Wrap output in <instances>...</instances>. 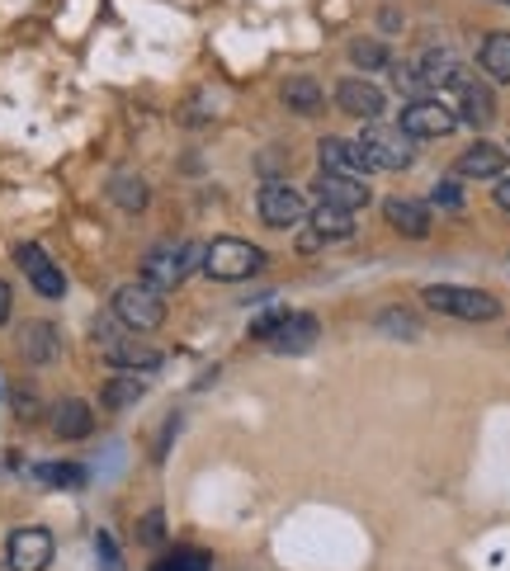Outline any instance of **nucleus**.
I'll use <instances>...</instances> for the list:
<instances>
[{"label": "nucleus", "instance_id": "f257e3e1", "mask_svg": "<svg viewBox=\"0 0 510 571\" xmlns=\"http://www.w3.org/2000/svg\"><path fill=\"white\" fill-rule=\"evenodd\" d=\"M421 303L439 312V317H453V321H496L501 317V303L482 289H463V283H430L421 289Z\"/></svg>", "mask_w": 510, "mask_h": 571}, {"label": "nucleus", "instance_id": "f03ea898", "mask_svg": "<svg viewBox=\"0 0 510 571\" xmlns=\"http://www.w3.org/2000/svg\"><path fill=\"white\" fill-rule=\"evenodd\" d=\"M265 269V251L251 246L241 236H218L212 246H204V275L218 283H241Z\"/></svg>", "mask_w": 510, "mask_h": 571}, {"label": "nucleus", "instance_id": "7ed1b4c3", "mask_svg": "<svg viewBox=\"0 0 510 571\" xmlns=\"http://www.w3.org/2000/svg\"><path fill=\"white\" fill-rule=\"evenodd\" d=\"M360 151H364V161L368 170H406L411 161H416V137H406L397 123H364V133H360Z\"/></svg>", "mask_w": 510, "mask_h": 571}, {"label": "nucleus", "instance_id": "20e7f679", "mask_svg": "<svg viewBox=\"0 0 510 571\" xmlns=\"http://www.w3.org/2000/svg\"><path fill=\"white\" fill-rule=\"evenodd\" d=\"M194 269H204V246H194V241L190 246H156V251H147V260H142V279H147L151 289L170 293V289H180Z\"/></svg>", "mask_w": 510, "mask_h": 571}, {"label": "nucleus", "instance_id": "39448f33", "mask_svg": "<svg viewBox=\"0 0 510 571\" xmlns=\"http://www.w3.org/2000/svg\"><path fill=\"white\" fill-rule=\"evenodd\" d=\"M113 317L123 326H133V331H156V326L166 321V293L151 289L147 279L137 283H123V289H113Z\"/></svg>", "mask_w": 510, "mask_h": 571}, {"label": "nucleus", "instance_id": "423d86ee", "mask_svg": "<svg viewBox=\"0 0 510 571\" xmlns=\"http://www.w3.org/2000/svg\"><path fill=\"white\" fill-rule=\"evenodd\" d=\"M255 208H260V222L275 227V232H289V227H298V222L307 218L303 194H298L289 180H265L260 184V198H255Z\"/></svg>", "mask_w": 510, "mask_h": 571}, {"label": "nucleus", "instance_id": "0eeeda50", "mask_svg": "<svg viewBox=\"0 0 510 571\" xmlns=\"http://www.w3.org/2000/svg\"><path fill=\"white\" fill-rule=\"evenodd\" d=\"M397 127H402L406 137H416V142H425V137H449L453 127H459V113H453L449 105H439V99H411V105L402 109V119H397Z\"/></svg>", "mask_w": 510, "mask_h": 571}, {"label": "nucleus", "instance_id": "6e6552de", "mask_svg": "<svg viewBox=\"0 0 510 571\" xmlns=\"http://www.w3.org/2000/svg\"><path fill=\"white\" fill-rule=\"evenodd\" d=\"M5 562H10V571H48L52 567V534L38 530V524L14 530L5 544Z\"/></svg>", "mask_w": 510, "mask_h": 571}, {"label": "nucleus", "instance_id": "1a4fd4ad", "mask_svg": "<svg viewBox=\"0 0 510 571\" xmlns=\"http://www.w3.org/2000/svg\"><path fill=\"white\" fill-rule=\"evenodd\" d=\"M336 105H340V113H350V119L374 123V119H382L388 99H382V90L368 76H345L336 85Z\"/></svg>", "mask_w": 510, "mask_h": 571}, {"label": "nucleus", "instance_id": "9d476101", "mask_svg": "<svg viewBox=\"0 0 510 571\" xmlns=\"http://www.w3.org/2000/svg\"><path fill=\"white\" fill-rule=\"evenodd\" d=\"M317 340H321L317 317H307V312H283V321L275 326V336H269L265 345L275 354H307Z\"/></svg>", "mask_w": 510, "mask_h": 571}, {"label": "nucleus", "instance_id": "9b49d317", "mask_svg": "<svg viewBox=\"0 0 510 571\" xmlns=\"http://www.w3.org/2000/svg\"><path fill=\"white\" fill-rule=\"evenodd\" d=\"M453 95H459V109H453V113H459L463 123L487 127L496 119V95H491L487 81H477V76H467V71H463V76L453 81Z\"/></svg>", "mask_w": 510, "mask_h": 571}, {"label": "nucleus", "instance_id": "f8f14e48", "mask_svg": "<svg viewBox=\"0 0 510 571\" xmlns=\"http://www.w3.org/2000/svg\"><path fill=\"white\" fill-rule=\"evenodd\" d=\"M14 260H20V269L28 275V283L42 293V297H62L66 293V275L48 260V251L34 246V241H24L20 251H14Z\"/></svg>", "mask_w": 510, "mask_h": 571}, {"label": "nucleus", "instance_id": "ddd939ff", "mask_svg": "<svg viewBox=\"0 0 510 571\" xmlns=\"http://www.w3.org/2000/svg\"><path fill=\"white\" fill-rule=\"evenodd\" d=\"M312 190H317L321 204H336V208H350V212L368 208V198H374V190H368L360 175H336V170H321Z\"/></svg>", "mask_w": 510, "mask_h": 571}, {"label": "nucleus", "instance_id": "4468645a", "mask_svg": "<svg viewBox=\"0 0 510 571\" xmlns=\"http://www.w3.org/2000/svg\"><path fill=\"white\" fill-rule=\"evenodd\" d=\"M382 218H388V227L392 232H402L406 241H425L430 236V204H421V198H388V204H382Z\"/></svg>", "mask_w": 510, "mask_h": 571}, {"label": "nucleus", "instance_id": "2eb2a0df", "mask_svg": "<svg viewBox=\"0 0 510 571\" xmlns=\"http://www.w3.org/2000/svg\"><path fill=\"white\" fill-rule=\"evenodd\" d=\"M105 360L113 368H123V374H151V368H161V354H156L151 345H142V340H123V336H113L105 340Z\"/></svg>", "mask_w": 510, "mask_h": 571}, {"label": "nucleus", "instance_id": "dca6fc26", "mask_svg": "<svg viewBox=\"0 0 510 571\" xmlns=\"http://www.w3.org/2000/svg\"><path fill=\"white\" fill-rule=\"evenodd\" d=\"M317 161H321V170H336V175H364L368 170L360 142H345V137H321Z\"/></svg>", "mask_w": 510, "mask_h": 571}, {"label": "nucleus", "instance_id": "f3484780", "mask_svg": "<svg viewBox=\"0 0 510 571\" xmlns=\"http://www.w3.org/2000/svg\"><path fill=\"white\" fill-rule=\"evenodd\" d=\"M453 170H459L463 180H496V175H506V151L496 147V142H473Z\"/></svg>", "mask_w": 510, "mask_h": 571}, {"label": "nucleus", "instance_id": "a211bd4d", "mask_svg": "<svg viewBox=\"0 0 510 571\" xmlns=\"http://www.w3.org/2000/svg\"><path fill=\"white\" fill-rule=\"evenodd\" d=\"M416 66V76H421V85L425 90H453V81L463 76V66H459V57H453L449 48H430V52H421V62H411Z\"/></svg>", "mask_w": 510, "mask_h": 571}, {"label": "nucleus", "instance_id": "6ab92c4d", "mask_svg": "<svg viewBox=\"0 0 510 571\" xmlns=\"http://www.w3.org/2000/svg\"><path fill=\"white\" fill-rule=\"evenodd\" d=\"M90 430H95L90 402H81V397H62V402L52 406V435L57 439H85Z\"/></svg>", "mask_w": 510, "mask_h": 571}, {"label": "nucleus", "instance_id": "aec40b11", "mask_svg": "<svg viewBox=\"0 0 510 571\" xmlns=\"http://www.w3.org/2000/svg\"><path fill=\"white\" fill-rule=\"evenodd\" d=\"M20 350L28 364H52L57 354H62V340H57V326L48 321H28L20 331Z\"/></svg>", "mask_w": 510, "mask_h": 571}, {"label": "nucleus", "instance_id": "412c9836", "mask_svg": "<svg viewBox=\"0 0 510 571\" xmlns=\"http://www.w3.org/2000/svg\"><path fill=\"white\" fill-rule=\"evenodd\" d=\"M312 232H317L321 241H350L354 236V212L350 208H336V204H317L307 212Z\"/></svg>", "mask_w": 510, "mask_h": 571}, {"label": "nucleus", "instance_id": "4be33fe9", "mask_svg": "<svg viewBox=\"0 0 510 571\" xmlns=\"http://www.w3.org/2000/svg\"><path fill=\"white\" fill-rule=\"evenodd\" d=\"M477 62H482V71H487L496 85H510V34H506V28H496V34L482 38Z\"/></svg>", "mask_w": 510, "mask_h": 571}, {"label": "nucleus", "instance_id": "5701e85b", "mask_svg": "<svg viewBox=\"0 0 510 571\" xmlns=\"http://www.w3.org/2000/svg\"><path fill=\"white\" fill-rule=\"evenodd\" d=\"M283 105H289V113H303V119H312V113H321L326 95H321V85L312 81V76H289V81H283Z\"/></svg>", "mask_w": 510, "mask_h": 571}, {"label": "nucleus", "instance_id": "b1692460", "mask_svg": "<svg viewBox=\"0 0 510 571\" xmlns=\"http://www.w3.org/2000/svg\"><path fill=\"white\" fill-rule=\"evenodd\" d=\"M109 198L123 212H142V208L151 204V190H147V180H142V175H127V170H119V175L109 180Z\"/></svg>", "mask_w": 510, "mask_h": 571}, {"label": "nucleus", "instance_id": "393cba45", "mask_svg": "<svg viewBox=\"0 0 510 571\" xmlns=\"http://www.w3.org/2000/svg\"><path fill=\"white\" fill-rule=\"evenodd\" d=\"M34 477L42 482V487H57V491H76V487H85V467H81V463H38Z\"/></svg>", "mask_w": 510, "mask_h": 571}, {"label": "nucleus", "instance_id": "a878e982", "mask_svg": "<svg viewBox=\"0 0 510 571\" xmlns=\"http://www.w3.org/2000/svg\"><path fill=\"white\" fill-rule=\"evenodd\" d=\"M374 326H378L382 336H392V340H421V317H416V312H402V307L378 312Z\"/></svg>", "mask_w": 510, "mask_h": 571}, {"label": "nucleus", "instance_id": "bb28decb", "mask_svg": "<svg viewBox=\"0 0 510 571\" xmlns=\"http://www.w3.org/2000/svg\"><path fill=\"white\" fill-rule=\"evenodd\" d=\"M142 392H147V382H142L137 374L109 378V382H105V406H109V411H123V406H133Z\"/></svg>", "mask_w": 510, "mask_h": 571}, {"label": "nucleus", "instance_id": "cd10ccee", "mask_svg": "<svg viewBox=\"0 0 510 571\" xmlns=\"http://www.w3.org/2000/svg\"><path fill=\"white\" fill-rule=\"evenodd\" d=\"M350 62L360 71H378V66H392V52L378 38H360V42H350Z\"/></svg>", "mask_w": 510, "mask_h": 571}, {"label": "nucleus", "instance_id": "c85d7f7f", "mask_svg": "<svg viewBox=\"0 0 510 571\" xmlns=\"http://www.w3.org/2000/svg\"><path fill=\"white\" fill-rule=\"evenodd\" d=\"M212 558L208 552H194V548H180V552H166L161 562H156L151 571H208Z\"/></svg>", "mask_w": 510, "mask_h": 571}, {"label": "nucleus", "instance_id": "c756f323", "mask_svg": "<svg viewBox=\"0 0 510 571\" xmlns=\"http://www.w3.org/2000/svg\"><path fill=\"white\" fill-rule=\"evenodd\" d=\"M161 538H166V515H161V510H147V515H142V524H137V544L156 548Z\"/></svg>", "mask_w": 510, "mask_h": 571}, {"label": "nucleus", "instance_id": "7c9ffc66", "mask_svg": "<svg viewBox=\"0 0 510 571\" xmlns=\"http://www.w3.org/2000/svg\"><path fill=\"white\" fill-rule=\"evenodd\" d=\"M279 321H283V307H265L260 317H251V340H269Z\"/></svg>", "mask_w": 510, "mask_h": 571}, {"label": "nucleus", "instance_id": "2f4dec72", "mask_svg": "<svg viewBox=\"0 0 510 571\" xmlns=\"http://www.w3.org/2000/svg\"><path fill=\"white\" fill-rule=\"evenodd\" d=\"M95 552H99V567H105V571H123V558H119V548H113V538H109L105 530L95 534Z\"/></svg>", "mask_w": 510, "mask_h": 571}, {"label": "nucleus", "instance_id": "473e14b6", "mask_svg": "<svg viewBox=\"0 0 510 571\" xmlns=\"http://www.w3.org/2000/svg\"><path fill=\"white\" fill-rule=\"evenodd\" d=\"M430 198H435V204H445V208H459L463 204V194H459V184H453V180H439Z\"/></svg>", "mask_w": 510, "mask_h": 571}, {"label": "nucleus", "instance_id": "72a5a7b5", "mask_svg": "<svg viewBox=\"0 0 510 571\" xmlns=\"http://www.w3.org/2000/svg\"><path fill=\"white\" fill-rule=\"evenodd\" d=\"M10 307H14V293H10V283L0 279V326L10 321Z\"/></svg>", "mask_w": 510, "mask_h": 571}, {"label": "nucleus", "instance_id": "f704fd0d", "mask_svg": "<svg viewBox=\"0 0 510 571\" xmlns=\"http://www.w3.org/2000/svg\"><path fill=\"white\" fill-rule=\"evenodd\" d=\"M491 194H496V204L510 212V175H496V190H491Z\"/></svg>", "mask_w": 510, "mask_h": 571}]
</instances>
